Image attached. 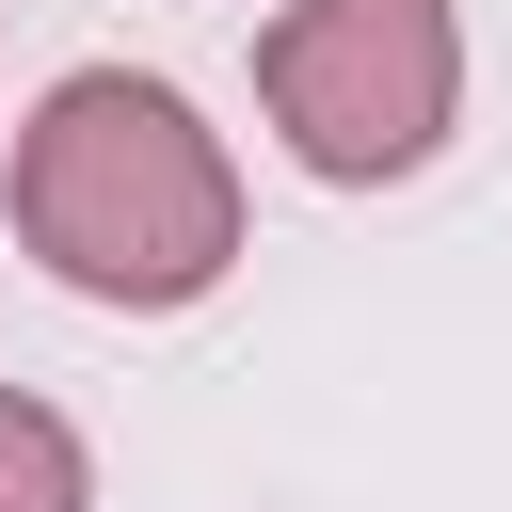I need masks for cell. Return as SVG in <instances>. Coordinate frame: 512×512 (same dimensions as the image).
I'll use <instances>...</instances> for the list:
<instances>
[{"instance_id":"1","label":"cell","mask_w":512,"mask_h":512,"mask_svg":"<svg viewBox=\"0 0 512 512\" xmlns=\"http://www.w3.org/2000/svg\"><path fill=\"white\" fill-rule=\"evenodd\" d=\"M16 240H32V272L80 288V304H128V320L208 304L224 256H240V160H224V128H208L176 80L80 64V80H48L32 128H16Z\"/></svg>"},{"instance_id":"2","label":"cell","mask_w":512,"mask_h":512,"mask_svg":"<svg viewBox=\"0 0 512 512\" xmlns=\"http://www.w3.org/2000/svg\"><path fill=\"white\" fill-rule=\"evenodd\" d=\"M256 112H272V144L304 176L384 192L464 112V16L448 0H288L256 32Z\"/></svg>"},{"instance_id":"3","label":"cell","mask_w":512,"mask_h":512,"mask_svg":"<svg viewBox=\"0 0 512 512\" xmlns=\"http://www.w3.org/2000/svg\"><path fill=\"white\" fill-rule=\"evenodd\" d=\"M0 512H96L80 432H64L48 400H16V384H0Z\"/></svg>"}]
</instances>
